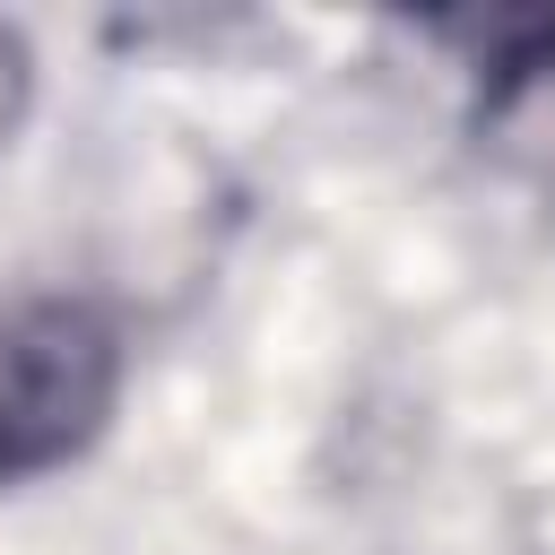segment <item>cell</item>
<instances>
[{
	"instance_id": "cell-1",
	"label": "cell",
	"mask_w": 555,
	"mask_h": 555,
	"mask_svg": "<svg viewBox=\"0 0 555 555\" xmlns=\"http://www.w3.org/2000/svg\"><path fill=\"white\" fill-rule=\"evenodd\" d=\"M121 399V338L78 295H0V486L78 460Z\"/></svg>"
},
{
	"instance_id": "cell-2",
	"label": "cell",
	"mask_w": 555,
	"mask_h": 555,
	"mask_svg": "<svg viewBox=\"0 0 555 555\" xmlns=\"http://www.w3.org/2000/svg\"><path fill=\"white\" fill-rule=\"evenodd\" d=\"M477 147L555 199V26L512 43L494 69H486V95H477Z\"/></svg>"
},
{
	"instance_id": "cell-3",
	"label": "cell",
	"mask_w": 555,
	"mask_h": 555,
	"mask_svg": "<svg viewBox=\"0 0 555 555\" xmlns=\"http://www.w3.org/2000/svg\"><path fill=\"white\" fill-rule=\"evenodd\" d=\"M26 104H35V52H26V35H17L9 17H0V147L17 139Z\"/></svg>"
}]
</instances>
